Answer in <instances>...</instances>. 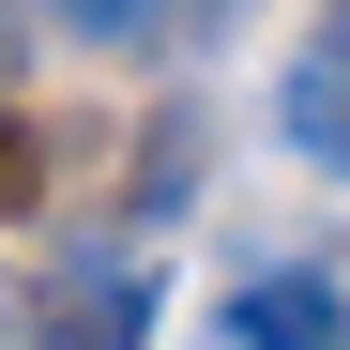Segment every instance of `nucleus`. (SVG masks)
<instances>
[{"label":"nucleus","mask_w":350,"mask_h":350,"mask_svg":"<svg viewBox=\"0 0 350 350\" xmlns=\"http://www.w3.org/2000/svg\"><path fill=\"white\" fill-rule=\"evenodd\" d=\"M228 350H350V289H335V274H259V289H228Z\"/></svg>","instance_id":"f257e3e1"},{"label":"nucleus","mask_w":350,"mask_h":350,"mask_svg":"<svg viewBox=\"0 0 350 350\" xmlns=\"http://www.w3.org/2000/svg\"><path fill=\"white\" fill-rule=\"evenodd\" d=\"M289 152H320V167H350V31H320L305 62H289Z\"/></svg>","instance_id":"f03ea898"},{"label":"nucleus","mask_w":350,"mask_h":350,"mask_svg":"<svg viewBox=\"0 0 350 350\" xmlns=\"http://www.w3.org/2000/svg\"><path fill=\"white\" fill-rule=\"evenodd\" d=\"M46 16L92 31V46H137V31H152V0H46Z\"/></svg>","instance_id":"7ed1b4c3"},{"label":"nucleus","mask_w":350,"mask_h":350,"mask_svg":"<svg viewBox=\"0 0 350 350\" xmlns=\"http://www.w3.org/2000/svg\"><path fill=\"white\" fill-rule=\"evenodd\" d=\"M31 183H46V152H31L16 122H0V213H31Z\"/></svg>","instance_id":"20e7f679"},{"label":"nucleus","mask_w":350,"mask_h":350,"mask_svg":"<svg viewBox=\"0 0 350 350\" xmlns=\"http://www.w3.org/2000/svg\"><path fill=\"white\" fill-rule=\"evenodd\" d=\"M16 62H31V31H16V0H0V92H16Z\"/></svg>","instance_id":"39448f33"}]
</instances>
